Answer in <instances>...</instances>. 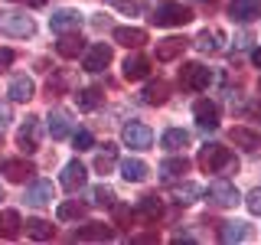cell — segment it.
<instances>
[{"label": "cell", "instance_id": "cell-21", "mask_svg": "<svg viewBox=\"0 0 261 245\" xmlns=\"http://www.w3.org/2000/svg\"><path fill=\"white\" fill-rule=\"evenodd\" d=\"M160 147H163V151H183V147H190V131L170 128L167 134L160 137Z\"/></svg>", "mask_w": 261, "mask_h": 245}, {"label": "cell", "instance_id": "cell-23", "mask_svg": "<svg viewBox=\"0 0 261 245\" xmlns=\"http://www.w3.org/2000/svg\"><path fill=\"white\" fill-rule=\"evenodd\" d=\"M157 170H160V177H163V180H179V177L186 174V170H190V160H186V157H167Z\"/></svg>", "mask_w": 261, "mask_h": 245}, {"label": "cell", "instance_id": "cell-12", "mask_svg": "<svg viewBox=\"0 0 261 245\" xmlns=\"http://www.w3.org/2000/svg\"><path fill=\"white\" fill-rule=\"evenodd\" d=\"M85 180H88V174H85V167H82L79 160H69L62 167V186L69 193H75V190H82L85 186Z\"/></svg>", "mask_w": 261, "mask_h": 245}, {"label": "cell", "instance_id": "cell-41", "mask_svg": "<svg viewBox=\"0 0 261 245\" xmlns=\"http://www.w3.org/2000/svg\"><path fill=\"white\" fill-rule=\"evenodd\" d=\"M251 62H255V65H258V69H261V46L255 49V53H251Z\"/></svg>", "mask_w": 261, "mask_h": 245}, {"label": "cell", "instance_id": "cell-2", "mask_svg": "<svg viewBox=\"0 0 261 245\" xmlns=\"http://www.w3.org/2000/svg\"><path fill=\"white\" fill-rule=\"evenodd\" d=\"M0 33H4V36L27 39V36L36 33V23H33L27 13H20V10H0Z\"/></svg>", "mask_w": 261, "mask_h": 245}, {"label": "cell", "instance_id": "cell-4", "mask_svg": "<svg viewBox=\"0 0 261 245\" xmlns=\"http://www.w3.org/2000/svg\"><path fill=\"white\" fill-rule=\"evenodd\" d=\"M209 82H212V72L199 62H190V65L179 69V85L186 92H202V88H209Z\"/></svg>", "mask_w": 261, "mask_h": 245}, {"label": "cell", "instance_id": "cell-32", "mask_svg": "<svg viewBox=\"0 0 261 245\" xmlns=\"http://www.w3.org/2000/svg\"><path fill=\"white\" fill-rule=\"evenodd\" d=\"M82 216H85V206H82L79 200L62 203V206H59V219H62V223H69V219H82Z\"/></svg>", "mask_w": 261, "mask_h": 245}, {"label": "cell", "instance_id": "cell-6", "mask_svg": "<svg viewBox=\"0 0 261 245\" xmlns=\"http://www.w3.org/2000/svg\"><path fill=\"white\" fill-rule=\"evenodd\" d=\"M209 200L216 203L219 209H232L242 196H239V190H235V183H228V180H212L209 183Z\"/></svg>", "mask_w": 261, "mask_h": 245}, {"label": "cell", "instance_id": "cell-17", "mask_svg": "<svg viewBox=\"0 0 261 245\" xmlns=\"http://www.w3.org/2000/svg\"><path fill=\"white\" fill-rule=\"evenodd\" d=\"M23 232V219L16 209H4L0 212V235L4 239H16V235Z\"/></svg>", "mask_w": 261, "mask_h": 245}, {"label": "cell", "instance_id": "cell-28", "mask_svg": "<svg viewBox=\"0 0 261 245\" xmlns=\"http://www.w3.org/2000/svg\"><path fill=\"white\" fill-rule=\"evenodd\" d=\"M75 105L82 111H95L101 105V92L98 88H82V92H75Z\"/></svg>", "mask_w": 261, "mask_h": 245}, {"label": "cell", "instance_id": "cell-25", "mask_svg": "<svg viewBox=\"0 0 261 245\" xmlns=\"http://www.w3.org/2000/svg\"><path fill=\"white\" fill-rule=\"evenodd\" d=\"M219 239L222 242H245L248 239V223H239V219H235V223H225L222 229H219Z\"/></svg>", "mask_w": 261, "mask_h": 245}, {"label": "cell", "instance_id": "cell-24", "mask_svg": "<svg viewBox=\"0 0 261 245\" xmlns=\"http://www.w3.org/2000/svg\"><path fill=\"white\" fill-rule=\"evenodd\" d=\"M85 49V43H82V36H72V33H62V39L56 43V53L62 56V59H75V56Z\"/></svg>", "mask_w": 261, "mask_h": 245}, {"label": "cell", "instance_id": "cell-19", "mask_svg": "<svg viewBox=\"0 0 261 245\" xmlns=\"http://www.w3.org/2000/svg\"><path fill=\"white\" fill-rule=\"evenodd\" d=\"M33 92H36V85H33L30 76H16V79L10 82V88H7V95H10L13 102H30Z\"/></svg>", "mask_w": 261, "mask_h": 245}, {"label": "cell", "instance_id": "cell-35", "mask_svg": "<svg viewBox=\"0 0 261 245\" xmlns=\"http://www.w3.org/2000/svg\"><path fill=\"white\" fill-rule=\"evenodd\" d=\"M137 209H141L147 219H157L160 216V200H157V196H144V200L137 203Z\"/></svg>", "mask_w": 261, "mask_h": 245}, {"label": "cell", "instance_id": "cell-22", "mask_svg": "<svg viewBox=\"0 0 261 245\" xmlns=\"http://www.w3.org/2000/svg\"><path fill=\"white\" fill-rule=\"evenodd\" d=\"M183 49H186L183 39H176V36L163 39V43H157V62H173L176 56H183Z\"/></svg>", "mask_w": 261, "mask_h": 245}, {"label": "cell", "instance_id": "cell-44", "mask_svg": "<svg viewBox=\"0 0 261 245\" xmlns=\"http://www.w3.org/2000/svg\"><path fill=\"white\" fill-rule=\"evenodd\" d=\"M258 85H261V82H258Z\"/></svg>", "mask_w": 261, "mask_h": 245}, {"label": "cell", "instance_id": "cell-42", "mask_svg": "<svg viewBox=\"0 0 261 245\" xmlns=\"http://www.w3.org/2000/svg\"><path fill=\"white\" fill-rule=\"evenodd\" d=\"M199 4H219V0H199Z\"/></svg>", "mask_w": 261, "mask_h": 245}, {"label": "cell", "instance_id": "cell-36", "mask_svg": "<svg viewBox=\"0 0 261 245\" xmlns=\"http://www.w3.org/2000/svg\"><path fill=\"white\" fill-rule=\"evenodd\" d=\"M92 203H95V206H114L111 186H95V190H92Z\"/></svg>", "mask_w": 261, "mask_h": 245}, {"label": "cell", "instance_id": "cell-3", "mask_svg": "<svg viewBox=\"0 0 261 245\" xmlns=\"http://www.w3.org/2000/svg\"><path fill=\"white\" fill-rule=\"evenodd\" d=\"M150 20L157 23V27H183V23L193 20V13H190V7H183V4H160Z\"/></svg>", "mask_w": 261, "mask_h": 245}, {"label": "cell", "instance_id": "cell-16", "mask_svg": "<svg viewBox=\"0 0 261 245\" xmlns=\"http://www.w3.org/2000/svg\"><path fill=\"white\" fill-rule=\"evenodd\" d=\"M147 163L144 160H137V157H127V160H121V177L127 180V183H144L147 180Z\"/></svg>", "mask_w": 261, "mask_h": 245}, {"label": "cell", "instance_id": "cell-26", "mask_svg": "<svg viewBox=\"0 0 261 245\" xmlns=\"http://www.w3.org/2000/svg\"><path fill=\"white\" fill-rule=\"evenodd\" d=\"M111 235H114L111 229H105L101 223H92V226L79 229V232H75V239H79V242H108Z\"/></svg>", "mask_w": 261, "mask_h": 245}, {"label": "cell", "instance_id": "cell-18", "mask_svg": "<svg viewBox=\"0 0 261 245\" xmlns=\"http://www.w3.org/2000/svg\"><path fill=\"white\" fill-rule=\"evenodd\" d=\"M150 76V62L144 59V56H127L124 59V79L127 82H141Z\"/></svg>", "mask_w": 261, "mask_h": 245}, {"label": "cell", "instance_id": "cell-34", "mask_svg": "<svg viewBox=\"0 0 261 245\" xmlns=\"http://www.w3.org/2000/svg\"><path fill=\"white\" fill-rule=\"evenodd\" d=\"M196 196H199V186H196V183H183V186H176V190H173V200L183 203V206H186V203H193Z\"/></svg>", "mask_w": 261, "mask_h": 245}, {"label": "cell", "instance_id": "cell-15", "mask_svg": "<svg viewBox=\"0 0 261 245\" xmlns=\"http://www.w3.org/2000/svg\"><path fill=\"white\" fill-rule=\"evenodd\" d=\"M114 43H121L127 49H137V46L147 43V33L141 27H118V30H114Z\"/></svg>", "mask_w": 261, "mask_h": 245}, {"label": "cell", "instance_id": "cell-31", "mask_svg": "<svg viewBox=\"0 0 261 245\" xmlns=\"http://www.w3.org/2000/svg\"><path fill=\"white\" fill-rule=\"evenodd\" d=\"M144 102L147 105H163L167 102V85H163V82H150L147 92H144Z\"/></svg>", "mask_w": 261, "mask_h": 245}, {"label": "cell", "instance_id": "cell-8", "mask_svg": "<svg viewBox=\"0 0 261 245\" xmlns=\"http://www.w3.org/2000/svg\"><path fill=\"white\" fill-rule=\"evenodd\" d=\"M82 65H85V72H101V69H108V65H111V46L95 43V46L85 53Z\"/></svg>", "mask_w": 261, "mask_h": 245}, {"label": "cell", "instance_id": "cell-29", "mask_svg": "<svg viewBox=\"0 0 261 245\" xmlns=\"http://www.w3.org/2000/svg\"><path fill=\"white\" fill-rule=\"evenodd\" d=\"M27 235L36 239V242H46V239H53V226H49L46 219H30V223H27Z\"/></svg>", "mask_w": 261, "mask_h": 245}, {"label": "cell", "instance_id": "cell-27", "mask_svg": "<svg viewBox=\"0 0 261 245\" xmlns=\"http://www.w3.org/2000/svg\"><path fill=\"white\" fill-rule=\"evenodd\" d=\"M232 144L235 147H245V151H258L261 134H255L251 128H232Z\"/></svg>", "mask_w": 261, "mask_h": 245}, {"label": "cell", "instance_id": "cell-43", "mask_svg": "<svg viewBox=\"0 0 261 245\" xmlns=\"http://www.w3.org/2000/svg\"><path fill=\"white\" fill-rule=\"evenodd\" d=\"M0 200H4V193H0Z\"/></svg>", "mask_w": 261, "mask_h": 245}, {"label": "cell", "instance_id": "cell-39", "mask_svg": "<svg viewBox=\"0 0 261 245\" xmlns=\"http://www.w3.org/2000/svg\"><path fill=\"white\" fill-rule=\"evenodd\" d=\"M10 62H13V49H0V69H7Z\"/></svg>", "mask_w": 261, "mask_h": 245}, {"label": "cell", "instance_id": "cell-1", "mask_svg": "<svg viewBox=\"0 0 261 245\" xmlns=\"http://www.w3.org/2000/svg\"><path fill=\"white\" fill-rule=\"evenodd\" d=\"M199 167L206 174H235L239 170V160L232 157V151L222 144H206L199 151Z\"/></svg>", "mask_w": 261, "mask_h": 245}, {"label": "cell", "instance_id": "cell-10", "mask_svg": "<svg viewBox=\"0 0 261 245\" xmlns=\"http://www.w3.org/2000/svg\"><path fill=\"white\" fill-rule=\"evenodd\" d=\"M193 114H196V125H199L202 131H216L219 128V108L212 102H206V98L193 105Z\"/></svg>", "mask_w": 261, "mask_h": 245}, {"label": "cell", "instance_id": "cell-9", "mask_svg": "<svg viewBox=\"0 0 261 245\" xmlns=\"http://www.w3.org/2000/svg\"><path fill=\"white\" fill-rule=\"evenodd\" d=\"M27 203L33 209H43L53 203V183L49 180H36V183H30L27 186Z\"/></svg>", "mask_w": 261, "mask_h": 245}, {"label": "cell", "instance_id": "cell-40", "mask_svg": "<svg viewBox=\"0 0 261 245\" xmlns=\"http://www.w3.org/2000/svg\"><path fill=\"white\" fill-rule=\"evenodd\" d=\"M10 125V108H0V131Z\"/></svg>", "mask_w": 261, "mask_h": 245}, {"label": "cell", "instance_id": "cell-13", "mask_svg": "<svg viewBox=\"0 0 261 245\" xmlns=\"http://www.w3.org/2000/svg\"><path fill=\"white\" fill-rule=\"evenodd\" d=\"M16 144H20V151L33 154L39 147V118H27V125L20 128V134H16Z\"/></svg>", "mask_w": 261, "mask_h": 245}, {"label": "cell", "instance_id": "cell-11", "mask_svg": "<svg viewBox=\"0 0 261 245\" xmlns=\"http://www.w3.org/2000/svg\"><path fill=\"white\" fill-rule=\"evenodd\" d=\"M49 27H53V33H72L82 27V13L79 10H56L49 16Z\"/></svg>", "mask_w": 261, "mask_h": 245}, {"label": "cell", "instance_id": "cell-33", "mask_svg": "<svg viewBox=\"0 0 261 245\" xmlns=\"http://www.w3.org/2000/svg\"><path fill=\"white\" fill-rule=\"evenodd\" d=\"M114 157H118V147H114V144H105V151L98 154L95 167L101 170V174H108V170H111V163H114Z\"/></svg>", "mask_w": 261, "mask_h": 245}, {"label": "cell", "instance_id": "cell-20", "mask_svg": "<svg viewBox=\"0 0 261 245\" xmlns=\"http://www.w3.org/2000/svg\"><path fill=\"white\" fill-rule=\"evenodd\" d=\"M0 174H4L7 180H13V183H23V180L33 174V167L27 160H4L0 163Z\"/></svg>", "mask_w": 261, "mask_h": 245}, {"label": "cell", "instance_id": "cell-30", "mask_svg": "<svg viewBox=\"0 0 261 245\" xmlns=\"http://www.w3.org/2000/svg\"><path fill=\"white\" fill-rule=\"evenodd\" d=\"M219 39H222V33L202 30L199 36H196V49H202V53H219Z\"/></svg>", "mask_w": 261, "mask_h": 245}, {"label": "cell", "instance_id": "cell-38", "mask_svg": "<svg viewBox=\"0 0 261 245\" xmlns=\"http://www.w3.org/2000/svg\"><path fill=\"white\" fill-rule=\"evenodd\" d=\"M245 203H248V212H255V216H261V190H251Z\"/></svg>", "mask_w": 261, "mask_h": 245}, {"label": "cell", "instance_id": "cell-7", "mask_svg": "<svg viewBox=\"0 0 261 245\" xmlns=\"http://www.w3.org/2000/svg\"><path fill=\"white\" fill-rule=\"evenodd\" d=\"M228 16L235 23H255L261 16V0H232L228 4Z\"/></svg>", "mask_w": 261, "mask_h": 245}, {"label": "cell", "instance_id": "cell-37", "mask_svg": "<svg viewBox=\"0 0 261 245\" xmlns=\"http://www.w3.org/2000/svg\"><path fill=\"white\" fill-rule=\"evenodd\" d=\"M75 151H92L95 147V137H92V131H75Z\"/></svg>", "mask_w": 261, "mask_h": 245}, {"label": "cell", "instance_id": "cell-5", "mask_svg": "<svg viewBox=\"0 0 261 245\" xmlns=\"http://www.w3.org/2000/svg\"><path fill=\"white\" fill-rule=\"evenodd\" d=\"M121 141H124L130 151H147V147L153 144V131L141 125V121H130V125H124V131H121Z\"/></svg>", "mask_w": 261, "mask_h": 245}, {"label": "cell", "instance_id": "cell-14", "mask_svg": "<svg viewBox=\"0 0 261 245\" xmlns=\"http://www.w3.org/2000/svg\"><path fill=\"white\" fill-rule=\"evenodd\" d=\"M49 134H53V141H62V137L72 134V114L56 108L53 114H49Z\"/></svg>", "mask_w": 261, "mask_h": 245}]
</instances>
